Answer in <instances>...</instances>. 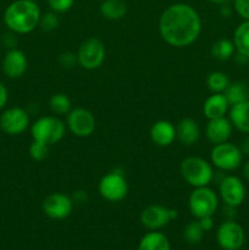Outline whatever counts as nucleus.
Masks as SVG:
<instances>
[{"label": "nucleus", "instance_id": "nucleus-1", "mask_svg": "<svg viewBox=\"0 0 249 250\" xmlns=\"http://www.w3.org/2000/svg\"><path fill=\"white\" fill-rule=\"evenodd\" d=\"M161 39L173 48L189 46L202 33V19L189 4L176 2L166 7L159 19Z\"/></svg>", "mask_w": 249, "mask_h": 250}, {"label": "nucleus", "instance_id": "nucleus-2", "mask_svg": "<svg viewBox=\"0 0 249 250\" xmlns=\"http://www.w3.org/2000/svg\"><path fill=\"white\" fill-rule=\"evenodd\" d=\"M42 11L37 1L15 0L7 5L2 21L9 31L16 34H28L39 26Z\"/></svg>", "mask_w": 249, "mask_h": 250}, {"label": "nucleus", "instance_id": "nucleus-3", "mask_svg": "<svg viewBox=\"0 0 249 250\" xmlns=\"http://www.w3.org/2000/svg\"><path fill=\"white\" fill-rule=\"evenodd\" d=\"M180 172L190 187H207L214 178V166L199 156H188L181 161Z\"/></svg>", "mask_w": 249, "mask_h": 250}, {"label": "nucleus", "instance_id": "nucleus-4", "mask_svg": "<svg viewBox=\"0 0 249 250\" xmlns=\"http://www.w3.org/2000/svg\"><path fill=\"white\" fill-rule=\"evenodd\" d=\"M33 141L46 146L59 143L66 134V125L58 116H43L31 125Z\"/></svg>", "mask_w": 249, "mask_h": 250}, {"label": "nucleus", "instance_id": "nucleus-5", "mask_svg": "<svg viewBox=\"0 0 249 250\" xmlns=\"http://www.w3.org/2000/svg\"><path fill=\"white\" fill-rule=\"evenodd\" d=\"M219 197L209 186L194 188L188 197V209L195 219L212 216L216 212Z\"/></svg>", "mask_w": 249, "mask_h": 250}, {"label": "nucleus", "instance_id": "nucleus-6", "mask_svg": "<svg viewBox=\"0 0 249 250\" xmlns=\"http://www.w3.org/2000/svg\"><path fill=\"white\" fill-rule=\"evenodd\" d=\"M243 153L236 144L224 142L214 144L210 151V163L221 171H234L242 165Z\"/></svg>", "mask_w": 249, "mask_h": 250}, {"label": "nucleus", "instance_id": "nucleus-7", "mask_svg": "<svg viewBox=\"0 0 249 250\" xmlns=\"http://www.w3.org/2000/svg\"><path fill=\"white\" fill-rule=\"evenodd\" d=\"M98 190L103 199L111 203H119L128 194V183L124 172L114 170L103 176L98 185Z\"/></svg>", "mask_w": 249, "mask_h": 250}, {"label": "nucleus", "instance_id": "nucleus-8", "mask_svg": "<svg viewBox=\"0 0 249 250\" xmlns=\"http://www.w3.org/2000/svg\"><path fill=\"white\" fill-rule=\"evenodd\" d=\"M78 65L84 70H97L104 63L106 58V49L100 39L88 38L83 42L77 50Z\"/></svg>", "mask_w": 249, "mask_h": 250}, {"label": "nucleus", "instance_id": "nucleus-9", "mask_svg": "<svg viewBox=\"0 0 249 250\" xmlns=\"http://www.w3.org/2000/svg\"><path fill=\"white\" fill-rule=\"evenodd\" d=\"M178 216L177 210L170 209L160 204H153L144 208L141 212V224L149 231H159L167 226L172 220Z\"/></svg>", "mask_w": 249, "mask_h": 250}, {"label": "nucleus", "instance_id": "nucleus-10", "mask_svg": "<svg viewBox=\"0 0 249 250\" xmlns=\"http://www.w3.org/2000/svg\"><path fill=\"white\" fill-rule=\"evenodd\" d=\"M66 127L76 137L87 138L94 133L97 121L92 112L84 107H76L67 114Z\"/></svg>", "mask_w": 249, "mask_h": 250}, {"label": "nucleus", "instance_id": "nucleus-11", "mask_svg": "<svg viewBox=\"0 0 249 250\" xmlns=\"http://www.w3.org/2000/svg\"><path fill=\"white\" fill-rule=\"evenodd\" d=\"M216 241L221 249L239 250L246 241L243 227L232 220L222 222L216 231Z\"/></svg>", "mask_w": 249, "mask_h": 250}, {"label": "nucleus", "instance_id": "nucleus-12", "mask_svg": "<svg viewBox=\"0 0 249 250\" xmlns=\"http://www.w3.org/2000/svg\"><path fill=\"white\" fill-rule=\"evenodd\" d=\"M73 202L70 195L65 193L56 192L49 194L45 199L43 200L42 209L45 216L51 220H63L67 219L73 210Z\"/></svg>", "mask_w": 249, "mask_h": 250}, {"label": "nucleus", "instance_id": "nucleus-13", "mask_svg": "<svg viewBox=\"0 0 249 250\" xmlns=\"http://www.w3.org/2000/svg\"><path fill=\"white\" fill-rule=\"evenodd\" d=\"M29 127V115L19 106L9 107L0 115V128L9 136H19Z\"/></svg>", "mask_w": 249, "mask_h": 250}, {"label": "nucleus", "instance_id": "nucleus-14", "mask_svg": "<svg viewBox=\"0 0 249 250\" xmlns=\"http://www.w3.org/2000/svg\"><path fill=\"white\" fill-rule=\"evenodd\" d=\"M220 197L229 208H237L243 204L246 199V186L237 176H226L219 186Z\"/></svg>", "mask_w": 249, "mask_h": 250}, {"label": "nucleus", "instance_id": "nucleus-15", "mask_svg": "<svg viewBox=\"0 0 249 250\" xmlns=\"http://www.w3.org/2000/svg\"><path fill=\"white\" fill-rule=\"evenodd\" d=\"M1 67L5 75L11 80L21 78L26 73L27 67H28L26 54L20 50L19 48L7 50L2 59Z\"/></svg>", "mask_w": 249, "mask_h": 250}, {"label": "nucleus", "instance_id": "nucleus-16", "mask_svg": "<svg viewBox=\"0 0 249 250\" xmlns=\"http://www.w3.org/2000/svg\"><path fill=\"white\" fill-rule=\"evenodd\" d=\"M231 121L228 117H220V119L208 120L207 127H205V136L207 139L212 144H220L224 142H228L232 134Z\"/></svg>", "mask_w": 249, "mask_h": 250}, {"label": "nucleus", "instance_id": "nucleus-17", "mask_svg": "<svg viewBox=\"0 0 249 250\" xmlns=\"http://www.w3.org/2000/svg\"><path fill=\"white\" fill-rule=\"evenodd\" d=\"M151 142L158 146H170L176 141V126L167 120H159L150 127Z\"/></svg>", "mask_w": 249, "mask_h": 250}, {"label": "nucleus", "instance_id": "nucleus-18", "mask_svg": "<svg viewBox=\"0 0 249 250\" xmlns=\"http://www.w3.org/2000/svg\"><path fill=\"white\" fill-rule=\"evenodd\" d=\"M200 138V127L192 117H185L176 125V139L186 146L197 144Z\"/></svg>", "mask_w": 249, "mask_h": 250}, {"label": "nucleus", "instance_id": "nucleus-19", "mask_svg": "<svg viewBox=\"0 0 249 250\" xmlns=\"http://www.w3.org/2000/svg\"><path fill=\"white\" fill-rule=\"evenodd\" d=\"M229 110V104L224 93H211L203 104V114L208 120L225 117Z\"/></svg>", "mask_w": 249, "mask_h": 250}, {"label": "nucleus", "instance_id": "nucleus-20", "mask_svg": "<svg viewBox=\"0 0 249 250\" xmlns=\"http://www.w3.org/2000/svg\"><path fill=\"white\" fill-rule=\"evenodd\" d=\"M228 119L234 128L242 133L249 134V100L231 105Z\"/></svg>", "mask_w": 249, "mask_h": 250}, {"label": "nucleus", "instance_id": "nucleus-21", "mask_svg": "<svg viewBox=\"0 0 249 250\" xmlns=\"http://www.w3.org/2000/svg\"><path fill=\"white\" fill-rule=\"evenodd\" d=\"M138 250H171L170 241L159 231H149L142 237Z\"/></svg>", "mask_w": 249, "mask_h": 250}, {"label": "nucleus", "instance_id": "nucleus-22", "mask_svg": "<svg viewBox=\"0 0 249 250\" xmlns=\"http://www.w3.org/2000/svg\"><path fill=\"white\" fill-rule=\"evenodd\" d=\"M127 4L124 0H104L100 4L99 11L109 21H119L127 15Z\"/></svg>", "mask_w": 249, "mask_h": 250}, {"label": "nucleus", "instance_id": "nucleus-23", "mask_svg": "<svg viewBox=\"0 0 249 250\" xmlns=\"http://www.w3.org/2000/svg\"><path fill=\"white\" fill-rule=\"evenodd\" d=\"M232 42L236 46L237 54L249 59V21H243L238 24L234 29Z\"/></svg>", "mask_w": 249, "mask_h": 250}, {"label": "nucleus", "instance_id": "nucleus-24", "mask_svg": "<svg viewBox=\"0 0 249 250\" xmlns=\"http://www.w3.org/2000/svg\"><path fill=\"white\" fill-rule=\"evenodd\" d=\"M224 95L226 97L229 106L247 102L249 100V85L244 82H229L228 87L225 89Z\"/></svg>", "mask_w": 249, "mask_h": 250}, {"label": "nucleus", "instance_id": "nucleus-25", "mask_svg": "<svg viewBox=\"0 0 249 250\" xmlns=\"http://www.w3.org/2000/svg\"><path fill=\"white\" fill-rule=\"evenodd\" d=\"M234 53H236V46H234L233 42L229 39H219L211 45L212 58L219 61L229 60L234 55Z\"/></svg>", "mask_w": 249, "mask_h": 250}, {"label": "nucleus", "instance_id": "nucleus-26", "mask_svg": "<svg viewBox=\"0 0 249 250\" xmlns=\"http://www.w3.org/2000/svg\"><path fill=\"white\" fill-rule=\"evenodd\" d=\"M49 107L54 115H66L67 116L68 112L72 110V103H71L68 95L63 94V93H56V94L51 95L50 100H49Z\"/></svg>", "mask_w": 249, "mask_h": 250}, {"label": "nucleus", "instance_id": "nucleus-27", "mask_svg": "<svg viewBox=\"0 0 249 250\" xmlns=\"http://www.w3.org/2000/svg\"><path fill=\"white\" fill-rule=\"evenodd\" d=\"M228 84V77L221 71H214L207 78V85L211 93H224Z\"/></svg>", "mask_w": 249, "mask_h": 250}, {"label": "nucleus", "instance_id": "nucleus-28", "mask_svg": "<svg viewBox=\"0 0 249 250\" xmlns=\"http://www.w3.org/2000/svg\"><path fill=\"white\" fill-rule=\"evenodd\" d=\"M204 229L200 226L199 221L197 219L194 221H190L186 225L185 229H183V238L188 244H199L202 242L203 237H204Z\"/></svg>", "mask_w": 249, "mask_h": 250}, {"label": "nucleus", "instance_id": "nucleus-29", "mask_svg": "<svg viewBox=\"0 0 249 250\" xmlns=\"http://www.w3.org/2000/svg\"><path fill=\"white\" fill-rule=\"evenodd\" d=\"M29 156L33 159L34 161H43L45 160L46 156L49 154V146L41 143V142L33 141L29 146Z\"/></svg>", "mask_w": 249, "mask_h": 250}, {"label": "nucleus", "instance_id": "nucleus-30", "mask_svg": "<svg viewBox=\"0 0 249 250\" xmlns=\"http://www.w3.org/2000/svg\"><path fill=\"white\" fill-rule=\"evenodd\" d=\"M42 31L44 32H51L59 27V17L58 14L54 11L46 12V14H42L41 21H39V26Z\"/></svg>", "mask_w": 249, "mask_h": 250}, {"label": "nucleus", "instance_id": "nucleus-31", "mask_svg": "<svg viewBox=\"0 0 249 250\" xmlns=\"http://www.w3.org/2000/svg\"><path fill=\"white\" fill-rule=\"evenodd\" d=\"M75 4V0H48V5L51 11L56 14L67 12Z\"/></svg>", "mask_w": 249, "mask_h": 250}, {"label": "nucleus", "instance_id": "nucleus-32", "mask_svg": "<svg viewBox=\"0 0 249 250\" xmlns=\"http://www.w3.org/2000/svg\"><path fill=\"white\" fill-rule=\"evenodd\" d=\"M233 9L243 21H249V0H233Z\"/></svg>", "mask_w": 249, "mask_h": 250}, {"label": "nucleus", "instance_id": "nucleus-33", "mask_svg": "<svg viewBox=\"0 0 249 250\" xmlns=\"http://www.w3.org/2000/svg\"><path fill=\"white\" fill-rule=\"evenodd\" d=\"M59 62L62 67L65 68H72L73 66H76L78 63L77 60V54L71 53V51H66L62 53L59 56Z\"/></svg>", "mask_w": 249, "mask_h": 250}, {"label": "nucleus", "instance_id": "nucleus-34", "mask_svg": "<svg viewBox=\"0 0 249 250\" xmlns=\"http://www.w3.org/2000/svg\"><path fill=\"white\" fill-rule=\"evenodd\" d=\"M1 44L4 48H6L7 50H11V49H16L17 44H19V39H17V34L14 32L9 31L7 33H5L2 36V38L0 39Z\"/></svg>", "mask_w": 249, "mask_h": 250}, {"label": "nucleus", "instance_id": "nucleus-35", "mask_svg": "<svg viewBox=\"0 0 249 250\" xmlns=\"http://www.w3.org/2000/svg\"><path fill=\"white\" fill-rule=\"evenodd\" d=\"M9 102V90L2 82H0V110L4 109Z\"/></svg>", "mask_w": 249, "mask_h": 250}, {"label": "nucleus", "instance_id": "nucleus-36", "mask_svg": "<svg viewBox=\"0 0 249 250\" xmlns=\"http://www.w3.org/2000/svg\"><path fill=\"white\" fill-rule=\"evenodd\" d=\"M199 221L200 226L204 229V232L211 231L212 227H214V220H212V216H205L202 217V219H197Z\"/></svg>", "mask_w": 249, "mask_h": 250}, {"label": "nucleus", "instance_id": "nucleus-37", "mask_svg": "<svg viewBox=\"0 0 249 250\" xmlns=\"http://www.w3.org/2000/svg\"><path fill=\"white\" fill-rule=\"evenodd\" d=\"M239 148H241L243 155H249V136L247 137V138L243 139V142H242V144Z\"/></svg>", "mask_w": 249, "mask_h": 250}, {"label": "nucleus", "instance_id": "nucleus-38", "mask_svg": "<svg viewBox=\"0 0 249 250\" xmlns=\"http://www.w3.org/2000/svg\"><path fill=\"white\" fill-rule=\"evenodd\" d=\"M85 198H87L85 192H75V197H73L72 199H73V202L82 203L83 200H85Z\"/></svg>", "mask_w": 249, "mask_h": 250}, {"label": "nucleus", "instance_id": "nucleus-39", "mask_svg": "<svg viewBox=\"0 0 249 250\" xmlns=\"http://www.w3.org/2000/svg\"><path fill=\"white\" fill-rule=\"evenodd\" d=\"M243 176L244 178L249 182V160L243 165Z\"/></svg>", "mask_w": 249, "mask_h": 250}, {"label": "nucleus", "instance_id": "nucleus-40", "mask_svg": "<svg viewBox=\"0 0 249 250\" xmlns=\"http://www.w3.org/2000/svg\"><path fill=\"white\" fill-rule=\"evenodd\" d=\"M207 1L212 2V4H216V5H225L228 1H231V0H207Z\"/></svg>", "mask_w": 249, "mask_h": 250}, {"label": "nucleus", "instance_id": "nucleus-41", "mask_svg": "<svg viewBox=\"0 0 249 250\" xmlns=\"http://www.w3.org/2000/svg\"><path fill=\"white\" fill-rule=\"evenodd\" d=\"M1 48H2V44H1V41H0V50H1Z\"/></svg>", "mask_w": 249, "mask_h": 250}, {"label": "nucleus", "instance_id": "nucleus-42", "mask_svg": "<svg viewBox=\"0 0 249 250\" xmlns=\"http://www.w3.org/2000/svg\"><path fill=\"white\" fill-rule=\"evenodd\" d=\"M28 1H37V0H28Z\"/></svg>", "mask_w": 249, "mask_h": 250}, {"label": "nucleus", "instance_id": "nucleus-43", "mask_svg": "<svg viewBox=\"0 0 249 250\" xmlns=\"http://www.w3.org/2000/svg\"><path fill=\"white\" fill-rule=\"evenodd\" d=\"M239 250H241V249H239Z\"/></svg>", "mask_w": 249, "mask_h": 250}]
</instances>
